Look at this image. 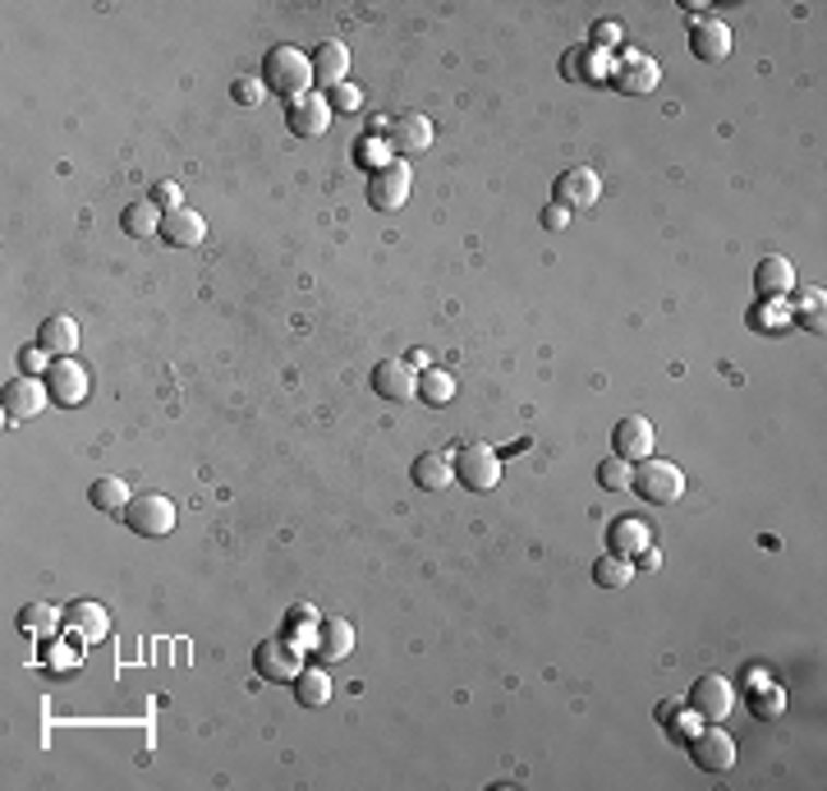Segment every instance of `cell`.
<instances>
[{
  "label": "cell",
  "instance_id": "obj_34",
  "mask_svg": "<svg viewBox=\"0 0 827 791\" xmlns=\"http://www.w3.org/2000/svg\"><path fill=\"white\" fill-rule=\"evenodd\" d=\"M658 718L666 722V736H672V741H685L689 745V736H695L699 728H704V718L695 713V709H681V705H658Z\"/></svg>",
  "mask_w": 827,
  "mask_h": 791
},
{
  "label": "cell",
  "instance_id": "obj_22",
  "mask_svg": "<svg viewBox=\"0 0 827 791\" xmlns=\"http://www.w3.org/2000/svg\"><path fill=\"white\" fill-rule=\"evenodd\" d=\"M312 653L322 658V663H345L354 653V626L345 617H327L318 622V640H312Z\"/></svg>",
  "mask_w": 827,
  "mask_h": 791
},
{
  "label": "cell",
  "instance_id": "obj_39",
  "mask_svg": "<svg viewBox=\"0 0 827 791\" xmlns=\"http://www.w3.org/2000/svg\"><path fill=\"white\" fill-rule=\"evenodd\" d=\"M616 42H621V24H616V19H602V24H593V42H589V47L607 51V47H616Z\"/></svg>",
  "mask_w": 827,
  "mask_h": 791
},
{
  "label": "cell",
  "instance_id": "obj_8",
  "mask_svg": "<svg viewBox=\"0 0 827 791\" xmlns=\"http://www.w3.org/2000/svg\"><path fill=\"white\" fill-rule=\"evenodd\" d=\"M689 755H695V764L704 768V774H726V768L735 764V736L722 732L718 722H704V728L689 736Z\"/></svg>",
  "mask_w": 827,
  "mask_h": 791
},
{
  "label": "cell",
  "instance_id": "obj_41",
  "mask_svg": "<svg viewBox=\"0 0 827 791\" xmlns=\"http://www.w3.org/2000/svg\"><path fill=\"white\" fill-rule=\"evenodd\" d=\"M235 102L239 106H258L262 102V79H235Z\"/></svg>",
  "mask_w": 827,
  "mask_h": 791
},
{
  "label": "cell",
  "instance_id": "obj_26",
  "mask_svg": "<svg viewBox=\"0 0 827 791\" xmlns=\"http://www.w3.org/2000/svg\"><path fill=\"white\" fill-rule=\"evenodd\" d=\"M451 479H456V460L446 456V451H423L414 460V483L423 493H441V488H451Z\"/></svg>",
  "mask_w": 827,
  "mask_h": 791
},
{
  "label": "cell",
  "instance_id": "obj_40",
  "mask_svg": "<svg viewBox=\"0 0 827 791\" xmlns=\"http://www.w3.org/2000/svg\"><path fill=\"white\" fill-rule=\"evenodd\" d=\"M152 203L162 208V212H175V208H185V203H180V185H175V180H162V185L152 189Z\"/></svg>",
  "mask_w": 827,
  "mask_h": 791
},
{
  "label": "cell",
  "instance_id": "obj_44",
  "mask_svg": "<svg viewBox=\"0 0 827 791\" xmlns=\"http://www.w3.org/2000/svg\"><path fill=\"white\" fill-rule=\"evenodd\" d=\"M543 226H547V231H566V226H570V212H566L562 203H552V208L543 212Z\"/></svg>",
  "mask_w": 827,
  "mask_h": 791
},
{
  "label": "cell",
  "instance_id": "obj_1",
  "mask_svg": "<svg viewBox=\"0 0 827 791\" xmlns=\"http://www.w3.org/2000/svg\"><path fill=\"white\" fill-rule=\"evenodd\" d=\"M262 87L285 102H299L312 93V60L299 47H272L262 56Z\"/></svg>",
  "mask_w": 827,
  "mask_h": 791
},
{
  "label": "cell",
  "instance_id": "obj_21",
  "mask_svg": "<svg viewBox=\"0 0 827 791\" xmlns=\"http://www.w3.org/2000/svg\"><path fill=\"white\" fill-rule=\"evenodd\" d=\"M754 285H758V295H764V299H787V295L795 291V262H791V258H781V253L758 258Z\"/></svg>",
  "mask_w": 827,
  "mask_h": 791
},
{
  "label": "cell",
  "instance_id": "obj_24",
  "mask_svg": "<svg viewBox=\"0 0 827 791\" xmlns=\"http://www.w3.org/2000/svg\"><path fill=\"white\" fill-rule=\"evenodd\" d=\"M562 70H566L570 83H602V79H612L607 51H598V47H570Z\"/></svg>",
  "mask_w": 827,
  "mask_h": 791
},
{
  "label": "cell",
  "instance_id": "obj_18",
  "mask_svg": "<svg viewBox=\"0 0 827 791\" xmlns=\"http://www.w3.org/2000/svg\"><path fill=\"white\" fill-rule=\"evenodd\" d=\"M162 239L170 249H198L208 239V222L203 212L193 208H175V212H162Z\"/></svg>",
  "mask_w": 827,
  "mask_h": 791
},
{
  "label": "cell",
  "instance_id": "obj_15",
  "mask_svg": "<svg viewBox=\"0 0 827 791\" xmlns=\"http://www.w3.org/2000/svg\"><path fill=\"white\" fill-rule=\"evenodd\" d=\"M308 60H312V83H322L327 93L331 87H341V83H350V47L345 42L327 37V42H318V47L308 51Z\"/></svg>",
  "mask_w": 827,
  "mask_h": 791
},
{
  "label": "cell",
  "instance_id": "obj_20",
  "mask_svg": "<svg viewBox=\"0 0 827 791\" xmlns=\"http://www.w3.org/2000/svg\"><path fill=\"white\" fill-rule=\"evenodd\" d=\"M689 51H695V60L704 64H718L731 56V24H722V19H699L695 28H689Z\"/></svg>",
  "mask_w": 827,
  "mask_h": 791
},
{
  "label": "cell",
  "instance_id": "obj_30",
  "mask_svg": "<svg viewBox=\"0 0 827 791\" xmlns=\"http://www.w3.org/2000/svg\"><path fill=\"white\" fill-rule=\"evenodd\" d=\"M19 626H24V635H33V640H47L56 626H64V612H56L51 603H28L19 612Z\"/></svg>",
  "mask_w": 827,
  "mask_h": 791
},
{
  "label": "cell",
  "instance_id": "obj_9",
  "mask_svg": "<svg viewBox=\"0 0 827 791\" xmlns=\"http://www.w3.org/2000/svg\"><path fill=\"white\" fill-rule=\"evenodd\" d=\"M387 147L400 152V157H423V152L433 147V120L428 116H418V111H405V116H395L387 120Z\"/></svg>",
  "mask_w": 827,
  "mask_h": 791
},
{
  "label": "cell",
  "instance_id": "obj_23",
  "mask_svg": "<svg viewBox=\"0 0 827 791\" xmlns=\"http://www.w3.org/2000/svg\"><path fill=\"white\" fill-rule=\"evenodd\" d=\"M37 345L47 350L51 359H70L74 350H79V322L70 314H56L42 322V332H37Z\"/></svg>",
  "mask_w": 827,
  "mask_h": 791
},
{
  "label": "cell",
  "instance_id": "obj_38",
  "mask_svg": "<svg viewBox=\"0 0 827 791\" xmlns=\"http://www.w3.org/2000/svg\"><path fill=\"white\" fill-rule=\"evenodd\" d=\"M387 152H391V147H387V139H377V134H368V139H364V147H359V162L368 166V175L387 166Z\"/></svg>",
  "mask_w": 827,
  "mask_h": 791
},
{
  "label": "cell",
  "instance_id": "obj_16",
  "mask_svg": "<svg viewBox=\"0 0 827 791\" xmlns=\"http://www.w3.org/2000/svg\"><path fill=\"white\" fill-rule=\"evenodd\" d=\"M373 391L387 401H414L418 396V373L410 359H382L373 368Z\"/></svg>",
  "mask_w": 827,
  "mask_h": 791
},
{
  "label": "cell",
  "instance_id": "obj_31",
  "mask_svg": "<svg viewBox=\"0 0 827 791\" xmlns=\"http://www.w3.org/2000/svg\"><path fill=\"white\" fill-rule=\"evenodd\" d=\"M125 235H133V239H147V235H162V208L152 203H129L125 208Z\"/></svg>",
  "mask_w": 827,
  "mask_h": 791
},
{
  "label": "cell",
  "instance_id": "obj_35",
  "mask_svg": "<svg viewBox=\"0 0 827 791\" xmlns=\"http://www.w3.org/2000/svg\"><path fill=\"white\" fill-rule=\"evenodd\" d=\"M630 460H621V456H607V460H602V465H598V483H602V488H607V493H625V488H630Z\"/></svg>",
  "mask_w": 827,
  "mask_h": 791
},
{
  "label": "cell",
  "instance_id": "obj_4",
  "mask_svg": "<svg viewBox=\"0 0 827 791\" xmlns=\"http://www.w3.org/2000/svg\"><path fill=\"white\" fill-rule=\"evenodd\" d=\"M456 483L469 493H492L501 483V456L483 447V442H469L460 456H456Z\"/></svg>",
  "mask_w": 827,
  "mask_h": 791
},
{
  "label": "cell",
  "instance_id": "obj_28",
  "mask_svg": "<svg viewBox=\"0 0 827 791\" xmlns=\"http://www.w3.org/2000/svg\"><path fill=\"white\" fill-rule=\"evenodd\" d=\"M129 483L125 479H97L93 488H87V501L102 511V516H125V507H129Z\"/></svg>",
  "mask_w": 827,
  "mask_h": 791
},
{
  "label": "cell",
  "instance_id": "obj_42",
  "mask_svg": "<svg viewBox=\"0 0 827 791\" xmlns=\"http://www.w3.org/2000/svg\"><path fill=\"white\" fill-rule=\"evenodd\" d=\"M19 364H24V373H28V378H37L42 368H51V364H47V350H42V345H28L24 355H19Z\"/></svg>",
  "mask_w": 827,
  "mask_h": 791
},
{
  "label": "cell",
  "instance_id": "obj_3",
  "mask_svg": "<svg viewBox=\"0 0 827 791\" xmlns=\"http://www.w3.org/2000/svg\"><path fill=\"white\" fill-rule=\"evenodd\" d=\"M125 524L139 539H166L175 530V501L162 497V493H139V497H129V507H125Z\"/></svg>",
  "mask_w": 827,
  "mask_h": 791
},
{
  "label": "cell",
  "instance_id": "obj_29",
  "mask_svg": "<svg viewBox=\"0 0 827 791\" xmlns=\"http://www.w3.org/2000/svg\"><path fill=\"white\" fill-rule=\"evenodd\" d=\"M635 562L630 557H616V553H602L598 562H593V580L602 585V589H625V585H635Z\"/></svg>",
  "mask_w": 827,
  "mask_h": 791
},
{
  "label": "cell",
  "instance_id": "obj_37",
  "mask_svg": "<svg viewBox=\"0 0 827 791\" xmlns=\"http://www.w3.org/2000/svg\"><path fill=\"white\" fill-rule=\"evenodd\" d=\"M823 309H827V299L823 291H810V295H800V327H810V332H823Z\"/></svg>",
  "mask_w": 827,
  "mask_h": 791
},
{
  "label": "cell",
  "instance_id": "obj_45",
  "mask_svg": "<svg viewBox=\"0 0 827 791\" xmlns=\"http://www.w3.org/2000/svg\"><path fill=\"white\" fill-rule=\"evenodd\" d=\"M662 566V553H658V547H643V553L635 557V570H658Z\"/></svg>",
  "mask_w": 827,
  "mask_h": 791
},
{
  "label": "cell",
  "instance_id": "obj_43",
  "mask_svg": "<svg viewBox=\"0 0 827 791\" xmlns=\"http://www.w3.org/2000/svg\"><path fill=\"white\" fill-rule=\"evenodd\" d=\"M290 622H295V626H308V630H318V607L295 603V607H290Z\"/></svg>",
  "mask_w": 827,
  "mask_h": 791
},
{
  "label": "cell",
  "instance_id": "obj_32",
  "mask_svg": "<svg viewBox=\"0 0 827 791\" xmlns=\"http://www.w3.org/2000/svg\"><path fill=\"white\" fill-rule=\"evenodd\" d=\"M749 713L758 722H777L781 713H787V690L772 686V681H758V690L749 695Z\"/></svg>",
  "mask_w": 827,
  "mask_h": 791
},
{
  "label": "cell",
  "instance_id": "obj_19",
  "mask_svg": "<svg viewBox=\"0 0 827 791\" xmlns=\"http://www.w3.org/2000/svg\"><path fill=\"white\" fill-rule=\"evenodd\" d=\"M47 401H51V391H47V382H37V378H14V382H5V420H33V414H42L47 410Z\"/></svg>",
  "mask_w": 827,
  "mask_h": 791
},
{
  "label": "cell",
  "instance_id": "obj_25",
  "mask_svg": "<svg viewBox=\"0 0 827 791\" xmlns=\"http://www.w3.org/2000/svg\"><path fill=\"white\" fill-rule=\"evenodd\" d=\"M607 543H612L616 557H630V562H635L643 547H653V530H648L643 520H635V516H621V520H612Z\"/></svg>",
  "mask_w": 827,
  "mask_h": 791
},
{
  "label": "cell",
  "instance_id": "obj_2",
  "mask_svg": "<svg viewBox=\"0 0 827 791\" xmlns=\"http://www.w3.org/2000/svg\"><path fill=\"white\" fill-rule=\"evenodd\" d=\"M630 488H635V497L648 501V507H672V501L685 497V470L672 465V460L648 456L630 470Z\"/></svg>",
  "mask_w": 827,
  "mask_h": 791
},
{
  "label": "cell",
  "instance_id": "obj_12",
  "mask_svg": "<svg viewBox=\"0 0 827 791\" xmlns=\"http://www.w3.org/2000/svg\"><path fill=\"white\" fill-rule=\"evenodd\" d=\"M331 102L322 93H308L299 102H290V111H285V125H290V134L295 139H322L327 129H331Z\"/></svg>",
  "mask_w": 827,
  "mask_h": 791
},
{
  "label": "cell",
  "instance_id": "obj_33",
  "mask_svg": "<svg viewBox=\"0 0 827 791\" xmlns=\"http://www.w3.org/2000/svg\"><path fill=\"white\" fill-rule=\"evenodd\" d=\"M451 396H456V378L446 368H423L418 373V401H428V405H451Z\"/></svg>",
  "mask_w": 827,
  "mask_h": 791
},
{
  "label": "cell",
  "instance_id": "obj_5",
  "mask_svg": "<svg viewBox=\"0 0 827 791\" xmlns=\"http://www.w3.org/2000/svg\"><path fill=\"white\" fill-rule=\"evenodd\" d=\"M410 189H414V170L405 162H387L382 170H373L368 180V203L377 212H400L410 203Z\"/></svg>",
  "mask_w": 827,
  "mask_h": 791
},
{
  "label": "cell",
  "instance_id": "obj_27",
  "mask_svg": "<svg viewBox=\"0 0 827 791\" xmlns=\"http://www.w3.org/2000/svg\"><path fill=\"white\" fill-rule=\"evenodd\" d=\"M290 686H295V699H299L304 709H322L327 699H331V690H336V686H331V676H327V668H304L295 681H290Z\"/></svg>",
  "mask_w": 827,
  "mask_h": 791
},
{
  "label": "cell",
  "instance_id": "obj_36",
  "mask_svg": "<svg viewBox=\"0 0 827 791\" xmlns=\"http://www.w3.org/2000/svg\"><path fill=\"white\" fill-rule=\"evenodd\" d=\"M327 102H331V111L354 116V111H364V87L359 83H341V87H331L327 93Z\"/></svg>",
  "mask_w": 827,
  "mask_h": 791
},
{
  "label": "cell",
  "instance_id": "obj_11",
  "mask_svg": "<svg viewBox=\"0 0 827 791\" xmlns=\"http://www.w3.org/2000/svg\"><path fill=\"white\" fill-rule=\"evenodd\" d=\"M47 391H51L56 405L74 410V405L87 401L93 382H87V368H83L79 359H51V368H47Z\"/></svg>",
  "mask_w": 827,
  "mask_h": 791
},
{
  "label": "cell",
  "instance_id": "obj_7",
  "mask_svg": "<svg viewBox=\"0 0 827 791\" xmlns=\"http://www.w3.org/2000/svg\"><path fill=\"white\" fill-rule=\"evenodd\" d=\"M612 83H616V93H625V97H643V93H653V87L662 83V64L653 56H643V51H625L612 64Z\"/></svg>",
  "mask_w": 827,
  "mask_h": 791
},
{
  "label": "cell",
  "instance_id": "obj_10",
  "mask_svg": "<svg viewBox=\"0 0 827 791\" xmlns=\"http://www.w3.org/2000/svg\"><path fill=\"white\" fill-rule=\"evenodd\" d=\"M689 709H695L704 722H726L731 709H735V690H731V681L718 676V672H708L695 681V690H689Z\"/></svg>",
  "mask_w": 827,
  "mask_h": 791
},
{
  "label": "cell",
  "instance_id": "obj_14",
  "mask_svg": "<svg viewBox=\"0 0 827 791\" xmlns=\"http://www.w3.org/2000/svg\"><path fill=\"white\" fill-rule=\"evenodd\" d=\"M653 442H658L653 424H648L643 414H625V420L616 424V433H612V456H621V460H630V465H639V460L653 456Z\"/></svg>",
  "mask_w": 827,
  "mask_h": 791
},
{
  "label": "cell",
  "instance_id": "obj_17",
  "mask_svg": "<svg viewBox=\"0 0 827 791\" xmlns=\"http://www.w3.org/2000/svg\"><path fill=\"white\" fill-rule=\"evenodd\" d=\"M64 630H70L79 645H97V640H106V635H110V617H106L102 603L79 599V603L64 607Z\"/></svg>",
  "mask_w": 827,
  "mask_h": 791
},
{
  "label": "cell",
  "instance_id": "obj_13",
  "mask_svg": "<svg viewBox=\"0 0 827 791\" xmlns=\"http://www.w3.org/2000/svg\"><path fill=\"white\" fill-rule=\"evenodd\" d=\"M598 198H602V175L589 166H575L556 180V203L566 212H589V208H598Z\"/></svg>",
  "mask_w": 827,
  "mask_h": 791
},
{
  "label": "cell",
  "instance_id": "obj_6",
  "mask_svg": "<svg viewBox=\"0 0 827 791\" xmlns=\"http://www.w3.org/2000/svg\"><path fill=\"white\" fill-rule=\"evenodd\" d=\"M253 668L267 681H295L304 672V645L285 640V635H276V640H262L258 653H253Z\"/></svg>",
  "mask_w": 827,
  "mask_h": 791
}]
</instances>
